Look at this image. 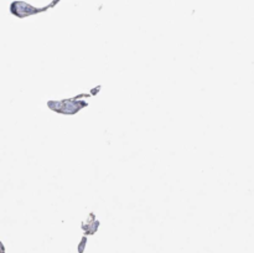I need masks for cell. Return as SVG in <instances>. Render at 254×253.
Returning a JSON list of instances; mask_svg holds the SVG:
<instances>
[{"label":"cell","instance_id":"6da1fadb","mask_svg":"<svg viewBox=\"0 0 254 253\" xmlns=\"http://www.w3.org/2000/svg\"><path fill=\"white\" fill-rule=\"evenodd\" d=\"M50 109L57 112V113L61 114H76L77 112L81 111L82 108L87 107V102L79 101L77 98H69V99H64V101H50L49 103Z\"/></svg>","mask_w":254,"mask_h":253}]
</instances>
